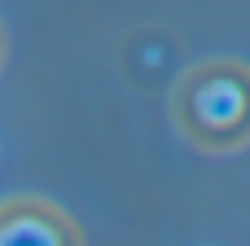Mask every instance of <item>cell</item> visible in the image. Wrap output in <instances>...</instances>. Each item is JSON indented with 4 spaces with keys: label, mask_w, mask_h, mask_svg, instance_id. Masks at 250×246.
<instances>
[{
    "label": "cell",
    "mask_w": 250,
    "mask_h": 246,
    "mask_svg": "<svg viewBox=\"0 0 250 246\" xmlns=\"http://www.w3.org/2000/svg\"><path fill=\"white\" fill-rule=\"evenodd\" d=\"M180 132L211 154H233L250 145V70L242 62H198L185 70L171 97Z\"/></svg>",
    "instance_id": "1"
},
{
    "label": "cell",
    "mask_w": 250,
    "mask_h": 246,
    "mask_svg": "<svg viewBox=\"0 0 250 246\" xmlns=\"http://www.w3.org/2000/svg\"><path fill=\"white\" fill-rule=\"evenodd\" d=\"M0 57H4V40H0Z\"/></svg>",
    "instance_id": "3"
},
{
    "label": "cell",
    "mask_w": 250,
    "mask_h": 246,
    "mask_svg": "<svg viewBox=\"0 0 250 246\" xmlns=\"http://www.w3.org/2000/svg\"><path fill=\"white\" fill-rule=\"evenodd\" d=\"M0 242H75V229L62 211L35 198H18L0 207Z\"/></svg>",
    "instance_id": "2"
}]
</instances>
